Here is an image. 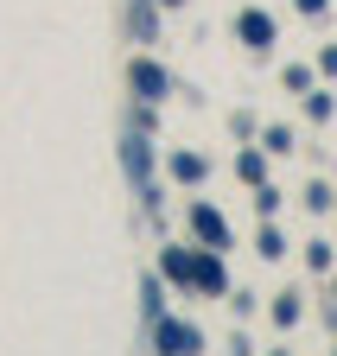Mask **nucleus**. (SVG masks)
<instances>
[{
	"label": "nucleus",
	"mask_w": 337,
	"mask_h": 356,
	"mask_svg": "<svg viewBox=\"0 0 337 356\" xmlns=\"http://www.w3.org/2000/svg\"><path fill=\"white\" fill-rule=\"evenodd\" d=\"M134 89H140L147 102H159V96H165V76H159L153 64H134Z\"/></svg>",
	"instance_id": "nucleus-1"
},
{
	"label": "nucleus",
	"mask_w": 337,
	"mask_h": 356,
	"mask_svg": "<svg viewBox=\"0 0 337 356\" xmlns=\"http://www.w3.org/2000/svg\"><path fill=\"white\" fill-rule=\"evenodd\" d=\"M197 236H204V242H217V248L229 242V229H223V216H217V210H197Z\"/></svg>",
	"instance_id": "nucleus-2"
},
{
	"label": "nucleus",
	"mask_w": 337,
	"mask_h": 356,
	"mask_svg": "<svg viewBox=\"0 0 337 356\" xmlns=\"http://www.w3.org/2000/svg\"><path fill=\"white\" fill-rule=\"evenodd\" d=\"M242 38H248V44H274V26H268L261 13H242Z\"/></svg>",
	"instance_id": "nucleus-3"
},
{
	"label": "nucleus",
	"mask_w": 337,
	"mask_h": 356,
	"mask_svg": "<svg viewBox=\"0 0 337 356\" xmlns=\"http://www.w3.org/2000/svg\"><path fill=\"white\" fill-rule=\"evenodd\" d=\"M299 7H324V0H299Z\"/></svg>",
	"instance_id": "nucleus-4"
}]
</instances>
